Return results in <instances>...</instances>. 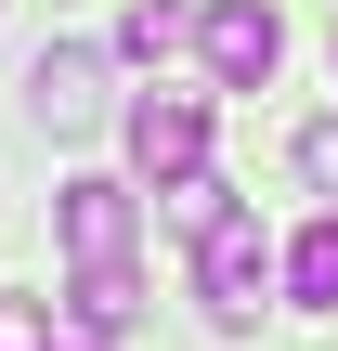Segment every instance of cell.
Here are the masks:
<instances>
[{
	"label": "cell",
	"instance_id": "1",
	"mask_svg": "<svg viewBox=\"0 0 338 351\" xmlns=\"http://www.w3.org/2000/svg\"><path fill=\"white\" fill-rule=\"evenodd\" d=\"M274 287H287V247H261V221H248V208L195 234V313H208V326H261V300H274Z\"/></svg>",
	"mask_w": 338,
	"mask_h": 351
},
{
	"label": "cell",
	"instance_id": "2",
	"mask_svg": "<svg viewBox=\"0 0 338 351\" xmlns=\"http://www.w3.org/2000/svg\"><path fill=\"white\" fill-rule=\"evenodd\" d=\"M195 52H208V91H274L287 13H274V0H208V13H195Z\"/></svg>",
	"mask_w": 338,
	"mask_h": 351
},
{
	"label": "cell",
	"instance_id": "3",
	"mask_svg": "<svg viewBox=\"0 0 338 351\" xmlns=\"http://www.w3.org/2000/svg\"><path fill=\"white\" fill-rule=\"evenodd\" d=\"M117 130H130V169H143L156 195L208 169V91H143V104H130Z\"/></svg>",
	"mask_w": 338,
	"mask_h": 351
},
{
	"label": "cell",
	"instance_id": "4",
	"mask_svg": "<svg viewBox=\"0 0 338 351\" xmlns=\"http://www.w3.org/2000/svg\"><path fill=\"white\" fill-rule=\"evenodd\" d=\"M52 234H65V261H130L143 195H130V182H104V169H78V182L52 195Z\"/></svg>",
	"mask_w": 338,
	"mask_h": 351
},
{
	"label": "cell",
	"instance_id": "5",
	"mask_svg": "<svg viewBox=\"0 0 338 351\" xmlns=\"http://www.w3.org/2000/svg\"><path fill=\"white\" fill-rule=\"evenodd\" d=\"M26 117H39V130H91V117H104V65H91V52H39V65H26Z\"/></svg>",
	"mask_w": 338,
	"mask_h": 351
},
{
	"label": "cell",
	"instance_id": "6",
	"mask_svg": "<svg viewBox=\"0 0 338 351\" xmlns=\"http://www.w3.org/2000/svg\"><path fill=\"white\" fill-rule=\"evenodd\" d=\"M130 313H143V274H130V261H78V287H65V326H78V339H117Z\"/></svg>",
	"mask_w": 338,
	"mask_h": 351
},
{
	"label": "cell",
	"instance_id": "7",
	"mask_svg": "<svg viewBox=\"0 0 338 351\" xmlns=\"http://www.w3.org/2000/svg\"><path fill=\"white\" fill-rule=\"evenodd\" d=\"M287 313H338V221L287 234Z\"/></svg>",
	"mask_w": 338,
	"mask_h": 351
},
{
	"label": "cell",
	"instance_id": "8",
	"mask_svg": "<svg viewBox=\"0 0 338 351\" xmlns=\"http://www.w3.org/2000/svg\"><path fill=\"white\" fill-rule=\"evenodd\" d=\"M182 39H195V13H182V0H130V13H117V52H130V65H169Z\"/></svg>",
	"mask_w": 338,
	"mask_h": 351
},
{
	"label": "cell",
	"instance_id": "9",
	"mask_svg": "<svg viewBox=\"0 0 338 351\" xmlns=\"http://www.w3.org/2000/svg\"><path fill=\"white\" fill-rule=\"evenodd\" d=\"M169 221H182V234H208V221H234V182H221V169H195V182H169Z\"/></svg>",
	"mask_w": 338,
	"mask_h": 351
},
{
	"label": "cell",
	"instance_id": "10",
	"mask_svg": "<svg viewBox=\"0 0 338 351\" xmlns=\"http://www.w3.org/2000/svg\"><path fill=\"white\" fill-rule=\"evenodd\" d=\"M0 351H52V313H39V300H13V287H0Z\"/></svg>",
	"mask_w": 338,
	"mask_h": 351
},
{
	"label": "cell",
	"instance_id": "11",
	"mask_svg": "<svg viewBox=\"0 0 338 351\" xmlns=\"http://www.w3.org/2000/svg\"><path fill=\"white\" fill-rule=\"evenodd\" d=\"M300 182H313V195H338V117H313V130H300Z\"/></svg>",
	"mask_w": 338,
	"mask_h": 351
},
{
	"label": "cell",
	"instance_id": "12",
	"mask_svg": "<svg viewBox=\"0 0 338 351\" xmlns=\"http://www.w3.org/2000/svg\"><path fill=\"white\" fill-rule=\"evenodd\" d=\"M52 351H65V339H52Z\"/></svg>",
	"mask_w": 338,
	"mask_h": 351
}]
</instances>
